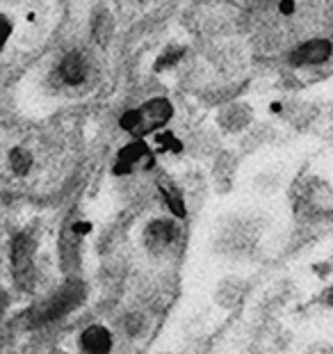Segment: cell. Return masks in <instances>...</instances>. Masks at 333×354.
<instances>
[{
  "label": "cell",
  "mask_w": 333,
  "mask_h": 354,
  "mask_svg": "<svg viewBox=\"0 0 333 354\" xmlns=\"http://www.w3.org/2000/svg\"><path fill=\"white\" fill-rule=\"evenodd\" d=\"M82 299H85V290H82L80 283H69L64 290H59L50 302L41 308L39 313V322H50V320H57L62 318L64 313L73 311Z\"/></svg>",
  "instance_id": "6da1fadb"
},
{
  "label": "cell",
  "mask_w": 333,
  "mask_h": 354,
  "mask_svg": "<svg viewBox=\"0 0 333 354\" xmlns=\"http://www.w3.org/2000/svg\"><path fill=\"white\" fill-rule=\"evenodd\" d=\"M333 55V44L329 39H310L299 44L290 53V64L294 66H315L324 64Z\"/></svg>",
  "instance_id": "7a4b0ae2"
},
{
  "label": "cell",
  "mask_w": 333,
  "mask_h": 354,
  "mask_svg": "<svg viewBox=\"0 0 333 354\" xmlns=\"http://www.w3.org/2000/svg\"><path fill=\"white\" fill-rule=\"evenodd\" d=\"M137 112H140V124H137V131H135V135H149V133L158 131V128L169 122L171 103L166 99H155V101H149Z\"/></svg>",
  "instance_id": "3957f363"
},
{
  "label": "cell",
  "mask_w": 333,
  "mask_h": 354,
  "mask_svg": "<svg viewBox=\"0 0 333 354\" xmlns=\"http://www.w3.org/2000/svg\"><path fill=\"white\" fill-rule=\"evenodd\" d=\"M144 238H146L149 250H153V252L155 250H164V247L169 245L173 238H176V227H173L169 220H155V222H151L146 227Z\"/></svg>",
  "instance_id": "277c9868"
},
{
  "label": "cell",
  "mask_w": 333,
  "mask_h": 354,
  "mask_svg": "<svg viewBox=\"0 0 333 354\" xmlns=\"http://www.w3.org/2000/svg\"><path fill=\"white\" fill-rule=\"evenodd\" d=\"M112 348V336L105 327H89L82 331V350L87 354H108Z\"/></svg>",
  "instance_id": "5b68a950"
},
{
  "label": "cell",
  "mask_w": 333,
  "mask_h": 354,
  "mask_svg": "<svg viewBox=\"0 0 333 354\" xmlns=\"http://www.w3.org/2000/svg\"><path fill=\"white\" fill-rule=\"evenodd\" d=\"M12 261H14V272H17L21 279L30 274V261H32V245H30L28 236H17L14 238V245H12Z\"/></svg>",
  "instance_id": "8992f818"
},
{
  "label": "cell",
  "mask_w": 333,
  "mask_h": 354,
  "mask_svg": "<svg viewBox=\"0 0 333 354\" xmlns=\"http://www.w3.org/2000/svg\"><path fill=\"white\" fill-rule=\"evenodd\" d=\"M59 73L62 78L69 82V85H78V82L85 80V73H87V62L80 53H71V55L64 57L62 66H59Z\"/></svg>",
  "instance_id": "52a82bcc"
},
{
  "label": "cell",
  "mask_w": 333,
  "mask_h": 354,
  "mask_svg": "<svg viewBox=\"0 0 333 354\" xmlns=\"http://www.w3.org/2000/svg\"><path fill=\"white\" fill-rule=\"evenodd\" d=\"M144 156H149V147L144 145L142 140H137V142H133V145L124 147L119 151V162H117L115 171H117V174H124V171L131 169L135 162L142 160Z\"/></svg>",
  "instance_id": "ba28073f"
},
{
  "label": "cell",
  "mask_w": 333,
  "mask_h": 354,
  "mask_svg": "<svg viewBox=\"0 0 333 354\" xmlns=\"http://www.w3.org/2000/svg\"><path fill=\"white\" fill-rule=\"evenodd\" d=\"M160 190H162V194H164L166 206H169L176 215L183 217V215H185V203H183V197H180V190H178V187L173 185L171 180L162 178V180H160Z\"/></svg>",
  "instance_id": "9c48e42d"
},
{
  "label": "cell",
  "mask_w": 333,
  "mask_h": 354,
  "mask_svg": "<svg viewBox=\"0 0 333 354\" xmlns=\"http://www.w3.org/2000/svg\"><path fill=\"white\" fill-rule=\"evenodd\" d=\"M30 162H32V158H30L26 151H14L12 153V167L14 171H19V174H26L30 169Z\"/></svg>",
  "instance_id": "30bf717a"
},
{
  "label": "cell",
  "mask_w": 333,
  "mask_h": 354,
  "mask_svg": "<svg viewBox=\"0 0 333 354\" xmlns=\"http://www.w3.org/2000/svg\"><path fill=\"white\" fill-rule=\"evenodd\" d=\"M137 124H140V112L137 110H131L121 117V128H126V131H131V133L137 131Z\"/></svg>",
  "instance_id": "8fae6325"
},
{
  "label": "cell",
  "mask_w": 333,
  "mask_h": 354,
  "mask_svg": "<svg viewBox=\"0 0 333 354\" xmlns=\"http://www.w3.org/2000/svg\"><path fill=\"white\" fill-rule=\"evenodd\" d=\"M180 55H183V50H173V53H169V55L160 57V64L158 66H169V64L176 62V59H180Z\"/></svg>",
  "instance_id": "7c38bea8"
},
{
  "label": "cell",
  "mask_w": 333,
  "mask_h": 354,
  "mask_svg": "<svg viewBox=\"0 0 333 354\" xmlns=\"http://www.w3.org/2000/svg\"><path fill=\"white\" fill-rule=\"evenodd\" d=\"M10 32H12V28H10V24H7V21L0 17V46H3V44L7 41V37H10Z\"/></svg>",
  "instance_id": "4fadbf2b"
},
{
  "label": "cell",
  "mask_w": 333,
  "mask_h": 354,
  "mask_svg": "<svg viewBox=\"0 0 333 354\" xmlns=\"http://www.w3.org/2000/svg\"><path fill=\"white\" fill-rule=\"evenodd\" d=\"M294 7H297L294 3H281V5H278V10H281V14H292Z\"/></svg>",
  "instance_id": "5bb4252c"
},
{
  "label": "cell",
  "mask_w": 333,
  "mask_h": 354,
  "mask_svg": "<svg viewBox=\"0 0 333 354\" xmlns=\"http://www.w3.org/2000/svg\"><path fill=\"white\" fill-rule=\"evenodd\" d=\"M327 302H329V304H333V288L327 292Z\"/></svg>",
  "instance_id": "9a60e30c"
}]
</instances>
